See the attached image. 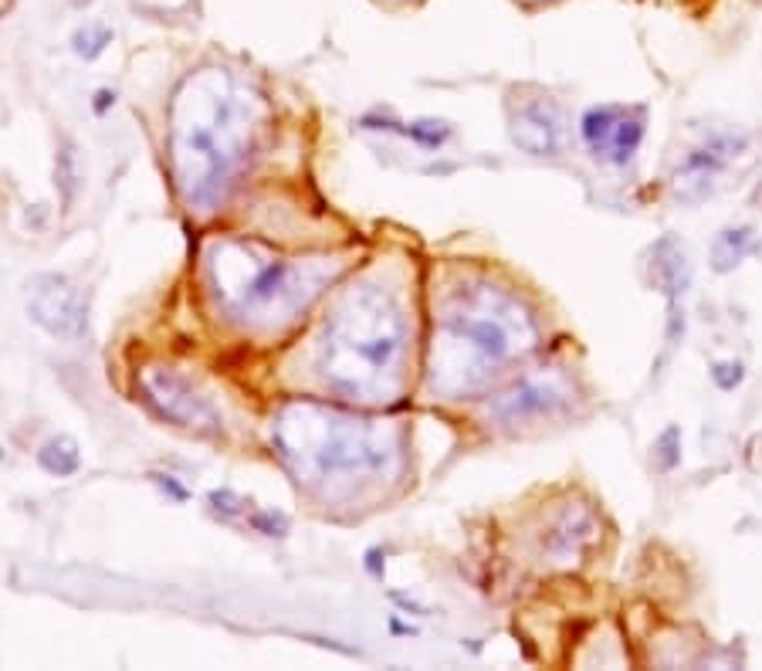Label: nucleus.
Segmentation results:
<instances>
[{
  "instance_id": "f257e3e1",
  "label": "nucleus",
  "mask_w": 762,
  "mask_h": 671,
  "mask_svg": "<svg viewBox=\"0 0 762 671\" xmlns=\"http://www.w3.org/2000/svg\"><path fill=\"white\" fill-rule=\"evenodd\" d=\"M255 136V96L224 68H204L174 106V167L187 204L210 210L224 197Z\"/></svg>"
},
{
  "instance_id": "f03ea898",
  "label": "nucleus",
  "mask_w": 762,
  "mask_h": 671,
  "mask_svg": "<svg viewBox=\"0 0 762 671\" xmlns=\"http://www.w3.org/2000/svg\"><path fill=\"white\" fill-rule=\"evenodd\" d=\"M407 349V319L394 295L359 285L339 298L323 336V377L359 401H387Z\"/></svg>"
},
{
  "instance_id": "7ed1b4c3",
  "label": "nucleus",
  "mask_w": 762,
  "mask_h": 671,
  "mask_svg": "<svg viewBox=\"0 0 762 671\" xmlns=\"http://www.w3.org/2000/svg\"><path fill=\"white\" fill-rule=\"evenodd\" d=\"M536 339V326L515 298L498 288H457L441 316L431 384L444 394H468L482 387L498 366L515 359Z\"/></svg>"
},
{
  "instance_id": "20e7f679",
  "label": "nucleus",
  "mask_w": 762,
  "mask_h": 671,
  "mask_svg": "<svg viewBox=\"0 0 762 671\" xmlns=\"http://www.w3.org/2000/svg\"><path fill=\"white\" fill-rule=\"evenodd\" d=\"M278 458L309 482L379 478L397 462V437L379 424L316 404L295 401L271 424Z\"/></svg>"
},
{
  "instance_id": "39448f33",
  "label": "nucleus",
  "mask_w": 762,
  "mask_h": 671,
  "mask_svg": "<svg viewBox=\"0 0 762 671\" xmlns=\"http://www.w3.org/2000/svg\"><path fill=\"white\" fill-rule=\"evenodd\" d=\"M329 268L323 262H288L251 241H224L210 251V282L231 319L255 329L295 323L323 292Z\"/></svg>"
},
{
  "instance_id": "423d86ee",
  "label": "nucleus",
  "mask_w": 762,
  "mask_h": 671,
  "mask_svg": "<svg viewBox=\"0 0 762 671\" xmlns=\"http://www.w3.org/2000/svg\"><path fill=\"white\" fill-rule=\"evenodd\" d=\"M28 316L51 336L79 339L89 329V306L82 288L65 275H38L28 292Z\"/></svg>"
},
{
  "instance_id": "0eeeda50",
  "label": "nucleus",
  "mask_w": 762,
  "mask_h": 671,
  "mask_svg": "<svg viewBox=\"0 0 762 671\" xmlns=\"http://www.w3.org/2000/svg\"><path fill=\"white\" fill-rule=\"evenodd\" d=\"M139 387H142L146 401L157 407L167 421H174V424L197 427V431H217L220 427L214 407L190 387L187 377H180L177 369L149 366V369H142Z\"/></svg>"
},
{
  "instance_id": "6e6552de",
  "label": "nucleus",
  "mask_w": 762,
  "mask_h": 671,
  "mask_svg": "<svg viewBox=\"0 0 762 671\" xmlns=\"http://www.w3.org/2000/svg\"><path fill=\"white\" fill-rule=\"evenodd\" d=\"M583 136L600 160L627 164L644 136V122L637 112H627L621 106H600L590 109L583 119Z\"/></svg>"
},
{
  "instance_id": "1a4fd4ad",
  "label": "nucleus",
  "mask_w": 762,
  "mask_h": 671,
  "mask_svg": "<svg viewBox=\"0 0 762 671\" xmlns=\"http://www.w3.org/2000/svg\"><path fill=\"white\" fill-rule=\"evenodd\" d=\"M512 139L528 154H556L563 142V119L550 99H532L512 116Z\"/></svg>"
},
{
  "instance_id": "9d476101",
  "label": "nucleus",
  "mask_w": 762,
  "mask_h": 671,
  "mask_svg": "<svg viewBox=\"0 0 762 671\" xmlns=\"http://www.w3.org/2000/svg\"><path fill=\"white\" fill-rule=\"evenodd\" d=\"M38 465L55 475V478H68L82 468V452H79V441L68 437V434H55L41 444L38 452Z\"/></svg>"
},
{
  "instance_id": "9b49d317",
  "label": "nucleus",
  "mask_w": 762,
  "mask_h": 671,
  "mask_svg": "<svg viewBox=\"0 0 762 671\" xmlns=\"http://www.w3.org/2000/svg\"><path fill=\"white\" fill-rule=\"evenodd\" d=\"M112 45V31L106 24H86L71 34V51L86 58V61H96L106 48Z\"/></svg>"
},
{
  "instance_id": "f8f14e48",
  "label": "nucleus",
  "mask_w": 762,
  "mask_h": 671,
  "mask_svg": "<svg viewBox=\"0 0 762 671\" xmlns=\"http://www.w3.org/2000/svg\"><path fill=\"white\" fill-rule=\"evenodd\" d=\"M58 187L65 190V200H71L75 190H79V160H75L71 142H65L58 154Z\"/></svg>"
},
{
  "instance_id": "ddd939ff",
  "label": "nucleus",
  "mask_w": 762,
  "mask_h": 671,
  "mask_svg": "<svg viewBox=\"0 0 762 671\" xmlns=\"http://www.w3.org/2000/svg\"><path fill=\"white\" fill-rule=\"evenodd\" d=\"M207 502H210V509L217 512V515H224V519H238L241 512H245V499L238 495V492H231V489H214L210 495H207Z\"/></svg>"
},
{
  "instance_id": "4468645a",
  "label": "nucleus",
  "mask_w": 762,
  "mask_h": 671,
  "mask_svg": "<svg viewBox=\"0 0 762 671\" xmlns=\"http://www.w3.org/2000/svg\"><path fill=\"white\" fill-rule=\"evenodd\" d=\"M251 526L258 533H265V536H285L288 533V515H281V512H255Z\"/></svg>"
},
{
  "instance_id": "2eb2a0df",
  "label": "nucleus",
  "mask_w": 762,
  "mask_h": 671,
  "mask_svg": "<svg viewBox=\"0 0 762 671\" xmlns=\"http://www.w3.org/2000/svg\"><path fill=\"white\" fill-rule=\"evenodd\" d=\"M96 99H99V102H96V109H99V112H106V106H109V99H116V96H112V92H99V96H96Z\"/></svg>"
},
{
  "instance_id": "dca6fc26",
  "label": "nucleus",
  "mask_w": 762,
  "mask_h": 671,
  "mask_svg": "<svg viewBox=\"0 0 762 671\" xmlns=\"http://www.w3.org/2000/svg\"><path fill=\"white\" fill-rule=\"evenodd\" d=\"M11 8H14V0H0V18H4V14H8Z\"/></svg>"
},
{
  "instance_id": "f3484780",
  "label": "nucleus",
  "mask_w": 762,
  "mask_h": 671,
  "mask_svg": "<svg viewBox=\"0 0 762 671\" xmlns=\"http://www.w3.org/2000/svg\"><path fill=\"white\" fill-rule=\"evenodd\" d=\"M89 4H92V0H71V8H79V11H82V8H89Z\"/></svg>"
}]
</instances>
